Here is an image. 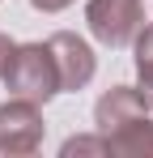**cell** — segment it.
<instances>
[{
	"label": "cell",
	"instance_id": "cell-4",
	"mask_svg": "<svg viewBox=\"0 0 153 158\" xmlns=\"http://www.w3.org/2000/svg\"><path fill=\"white\" fill-rule=\"evenodd\" d=\"M47 47L55 56V69H60V90H85L94 81V52H89L85 39L60 30L47 39Z\"/></svg>",
	"mask_w": 153,
	"mask_h": 158
},
{
	"label": "cell",
	"instance_id": "cell-8",
	"mask_svg": "<svg viewBox=\"0 0 153 158\" xmlns=\"http://www.w3.org/2000/svg\"><path fill=\"white\" fill-rule=\"evenodd\" d=\"M73 154H111V141L106 137H73V141H64V158Z\"/></svg>",
	"mask_w": 153,
	"mask_h": 158
},
{
	"label": "cell",
	"instance_id": "cell-3",
	"mask_svg": "<svg viewBox=\"0 0 153 158\" xmlns=\"http://www.w3.org/2000/svg\"><path fill=\"white\" fill-rule=\"evenodd\" d=\"M43 145V115L30 98H9L0 107V154H34Z\"/></svg>",
	"mask_w": 153,
	"mask_h": 158
},
{
	"label": "cell",
	"instance_id": "cell-5",
	"mask_svg": "<svg viewBox=\"0 0 153 158\" xmlns=\"http://www.w3.org/2000/svg\"><path fill=\"white\" fill-rule=\"evenodd\" d=\"M140 115H149V107H145V98H140V90H132V85L106 90V94L98 98V107H94V120H98L102 137L115 132V128H124V124H132V120H140Z\"/></svg>",
	"mask_w": 153,
	"mask_h": 158
},
{
	"label": "cell",
	"instance_id": "cell-9",
	"mask_svg": "<svg viewBox=\"0 0 153 158\" xmlns=\"http://www.w3.org/2000/svg\"><path fill=\"white\" fill-rule=\"evenodd\" d=\"M13 52H17V43H13L9 34H0V77H4V69H9V60H13Z\"/></svg>",
	"mask_w": 153,
	"mask_h": 158
},
{
	"label": "cell",
	"instance_id": "cell-7",
	"mask_svg": "<svg viewBox=\"0 0 153 158\" xmlns=\"http://www.w3.org/2000/svg\"><path fill=\"white\" fill-rule=\"evenodd\" d=\"M132 47H136V73H140V98H145V107L153 111V22L136 30Z\"/></svg>",
	"mask_w": 153,
	"mask_h": 158
},
{
	"label": "cell",
	"instance_id": "cell-10",
	"mask_svg": "<svg viewBox=\"0 0 153 158\" xmlns=\"http://www.w3.org/2000/svg\"><path fill=\"white\" fill-rule=\"evenodd\" d=\"M30 4H34L38 13H60V9H68L73 0H30Z\"/></svg>",
	"mask_w": 153,
	"mask_h": 158
},
{
	"label": "cell",
	"instance_id": "cell-2",
	"mask_svg": "<svg viewBox=\"0 0 153 158\" xmlns=\"http://www.w3.org/2000/svg\"><path fill=\"white\" fill-rule=\"evenodd\" d=\"M140 4H145V0H89V4H85L89 34L98 39L102 47H128V43L136 39V30L145 26Z\"/></svg>",
	"mask_w": 153,
	"mask_h": 158
},
{
	"label": "cell",
	"instance_id": "cell-6",
	"mask_svg": "<svg viewBox=\"0 0 153 158\" xmlns=\"http://www.w3.org/2000/svg\"><path fill=\"white\" fill-rule=\"evenodd\" d=\"M106 141H111V154L149 158V154H153V120H149V115H140V120H132V124H124V128L106 132Z\"/></svg>",
	"mask_w": 153,
	"mask_h": 158
},
{
	"label": "cell",
	"instance_id": "cell-1",
	"mask_svg": "<svg viewBox=\"0 0 153 158\" xmlns=\"http://www.w3.org/2000/svg\"><path fill=\"white\" fill-rule=\"evenodd\" d=\"M4 85L13 98H30V103H47L60 94V69H55V56L47 43H22L9 69H4Z\"/></svg>",
	"mask_w": 153,
	"mask_h": 158
}]
</instances>
